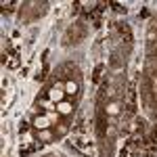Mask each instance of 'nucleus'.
I'll use <instances>...</instances> for the list:
<instances>
[{
	"mask_svg": "<svg viewBox=\"0 0 157 157\" xmlns=\"http://www.w3.org/2000/svg\"><path fill=\"white\" fill-rule=\"evenodd\" d=\"M136 109V90H134V84L128 88V113H134Z\"/></svg>",
	"mask_w": 157,
	"mask_h": 157,
	"instance_id": "1",
	"label": "nucleus"
},
{
	"mask_svg": "<svg viewBox=\"0 0 157 157\" xmlns=\"http://www.w3.org/2000/svg\"><path fill=\"white\" fill-rule=\"evenodd\" d=\"M36 126H38V128H44V126H48V121L44 120V117H38V120H36Z\"/></svg>",
	"mask_w": 157,
	"mask_h": 157,
	"instance_id": "4",
	"label": "nucleus"
},
{
	"mask_svg": "<svg viewBox=\"0 0 157 157\" xmlns=\"http://www.w3.org/2000/svg\"><path fill=\"white\" fill-rule=\"evenodd\" d=\"M101 71H103V65H98L97 71H94V82H98V78H101Z\"/></svg>",
	"mask_w": 157,
	"mask_h": 157,
	"instance_id": "5",
	"label": "nucleus"
},
{
	"mask_svg": "<svg viewBox=\"0 0 157 157\" xmlns=\"http://www.w3.org/2000/svg\"><path fill=\"white\" fill-rule=\"evenodd\" d=\"M67 92L73 94V92H75V84H67Z\"/></svg>",
	"mask_w": 157,
	"mask_h": 157,
	"instance_id": "7",
	"label": "nucleus"
},
{
	"mask_svg": "<svg viewBox=\"0 0 157 157\" xmlns=\"http://www.w3.org/2000/svg\"><path fill=\"white\" fill-rule=\"evenodd\" d=\"M59 111H61V113H69V111H71V105H69V103H61Z\"/></svg>",
	"mask_w": 157,
	"mask_h": 157,
	"instance_id": "3",
	"label": "nucleus"
},
{
	"mask_svg": "<svg viewBox=\"0 0 157 157\" xmlns=\"http://www.w3.org/2000/svg\"><path fill=\"white\" fill-rule=\"evenodd\" d=\"M111 6H113V9H115V11H126V9H124V6H121V4H120V2H113V4H111Z\"/></svg>",
	"mask_w": 157,
	"mask_h": 157,
	"instance_id": "6",
	"label": "nucleus"
},
{
	"mask_svg": "<svg viewBox=\"0 0 157 157\" xmlns=\"http://www.w3.org/2000/svg\"><path fill=\"white\" fill-rule=\"evenodd\" d=\"M155 140H157V130H155Z\"/></svg>",
	"mask_w": 157,
	"mask_h": 157,
	"instance_id": "8",
	"label": "nucleus"
},
{
	"mask_svg": "<svg viewBox=\"0 0 157 157\" xmlns=\"http://www.w3.org/2000/svg\"><path fill=\"white\" fill-rule=\"evenodd\" d=\"M120 32H121V36L126 38V42H132V36H130V29H128L126 25H120Z\"/></svg>",
	"mask_w": 157,
	"mask_h": 157,
	"instance_id": "2",
	"label": "nucleus"
}]
</instances>
